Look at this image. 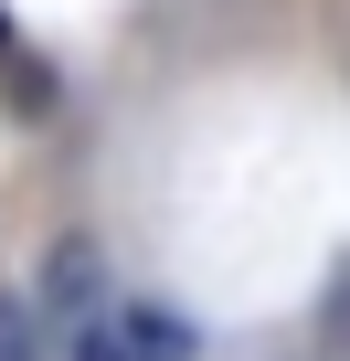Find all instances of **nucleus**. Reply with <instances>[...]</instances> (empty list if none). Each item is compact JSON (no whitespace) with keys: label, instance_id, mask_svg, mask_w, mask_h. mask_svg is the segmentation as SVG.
Masks as SVG:
<instances>
[{"label":"nucleus","instance_id":"f257e3e1","mask_svg":"<svg viewBox=\"0 0 350 361\" xmlns=\"http://www.w3.org/2000/svg\"><path fill=\"white\" fill-rule=\"evenodd\" d=\"M43 298H54V319H85L96 329V245H54L43 255Z\"/></svg>","mask_w":350,"mask_h":361},{"label":"nucleus","instance_id":"f03ea898","mask_svg":"<svg viewBox=\"0 0 350 361\" xmlns=\"http://www.w3.org/2000/svg\"><path fill=\"white\" fill-rule=\"evenodd\" d=\"M0 361H32V308L0 298Z\"/></svg>","mask_w":350,"mask_h":361},{"label":"nucleus","instance_id":"20e7f679","mask_svg":"<svg viewBox=\"0 0 350 361\" xmlns=\"http://www.w3.org/2000/svg\"><path fill=\"white\" fill-rule=\"evenodd\" d=\"M0 54H11V11H0Z\"/></svg>","mask_w":350,"mask_h":361},{"label":"nucleus","instance_id":"7ed1b4c3","mask_svg":"<svg viewBox=\"0 0 350 361\" xmlns=\"http://www.w3.org/2000/svg\"><path fill=\"white\" fill-rule=\"evenodd\" d=\"M75 361H127V350H117V329H75Z\"/></svg>","mask_w":350,"mask_h":361}]
</instances>
